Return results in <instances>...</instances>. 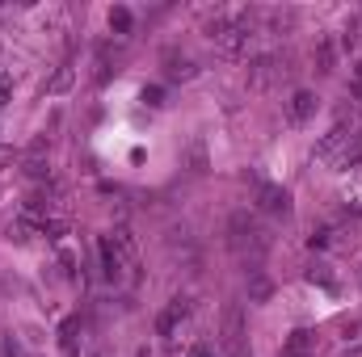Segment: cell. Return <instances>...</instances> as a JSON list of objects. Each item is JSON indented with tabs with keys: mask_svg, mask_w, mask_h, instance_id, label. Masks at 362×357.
<instances>
[{
	"mask_svg": "<svg viewBox=\"0 0 362 357\" xmlns=\"http://www.w3.org/2000/svg\"><path fill=\"white\" fill-rule=\"evenodd\" d=\"M227 248L240 257V265H249V273H257L266 253H270V227L253 210H232V219H227Z\"/></svg>",
	"mask_w": 362,
	"mask_h": 357,
	"instance_id": "6da1fadb",
	"label": "cell"
},
{
	"mask_svg": "<svg viewBox=\"0 0 362 357\" xmlns=\"http://www.w3.org/2000/svg\"><path fill=\"white\" fill-rule=\"evenodd\" d=\"M165 244H169V257H173V261H181L190 273H198L202 257H198V244H194V235H190V227H186V223H173V227H169Z\"/></svg>",
	"mask_w": 362,
	"mask_h": 357,
	"instance_id": "7a4b0ae2",
	"label": "cell"
},
{
	"mask_svg": "<svg viewBox=\"0 0 362 357\" xmlns=\"http://www.w3.org/2000/svg\"><path fill=\"white\" fill-rule=\"evenodd\" d=\"M219 344L232 353V357H245V311L236 303L223 311V332H219Z\"/></svg>",
	"mask_w": 362,
	"mask_h": 357,
	"instance_id": "3957f363",
	"label": "cell"
},
{
	"mask_svg": "<svg viewBox=\"0 0 362 357\" xmlns=\"http://www.w3.org/2000/svg\"><path fill=\"white\" fill-rule=\"evenodd\" d=\"M257 210L270 214V219H287L291 214V193L270 185V181H257Z\"/></svg>",
	"mask_w": 362,
	"mask_h": 357,
	"instance_id": "277c9868",
	"label": "cell"
},
{
	"mask_svg": "<svg viewBox=\"0 0 362 357\" xmlns=\"http://www.w3.org/2000/svg\"><path fill=\"white\" fill-rule=\"evenodd\" d=\"M97 257H101V278H105L110 286H118V282L127 278V261L118 257V248H114L110 235H101V240H97Z\"/></svg>",
	"mask_w": 362,
	"mask_h": 357,
	"instance_id": "5b68a950",
	"label": "cell"
},
{
	"mask_svg": "<svg viewBox=\"0 0 362 357\" xmlns=\"http://www.w3.org/2000/svg\"><path fill=\"white\" fill-rule=\"evenodd\" d=\"M186 319H190V299H186V294H177V299H173V303L156 315V332H160V336H173Z\"/></svg>",
	"mask_w": 362,
	"mask_h": 357,
	"instance_id": "8992f818",
	"label": "cell"
},
{
	"mask_svg": "<svg viewBox=\"0 0 362 357\" xmlns=\"http://www.w3.org/2000/svg\"><path fill=\"white\" fill-rule=\"evenodd\" d=\"M316 113V93H308V88H295L291 93V101H287V118L299 127V122H308V118Z\"/></svg>",
	"mask_w": 362,
	"mask_h": 357,
	"instance_id": "52a82bcc",
	"label": "cell"
},
{
	"mask_svg": "<svg viewBox=\"0 0 362 357\" xmlns=\"http://www.w3.org/2000/svg\"><path fill=\"white\" fill-rule=\"evenodd\" d=\"M312 353H316V332L308 328H295L282 344V357H312Z\"/></svg>",
	"mask_w": 362,
	"mask_h": 357,
	"instance_id": "ba28073f",
	"label": "cell"
},
{
	"mask_svg": "<svg viewBox=\"0 0 362 357\" xmlns=\"http://www.w3.org/2000/svg\"><path fill=\"white\" fill-rule=\"evenodd\" d=\"M358 160H362V127L354 131V139H349V148H345V152L337 156V164H341V168H354Z\"/></svg>",
	"mask_w": 362,
	"mask_h": 357,
	"instance_id": "9c48e42d",
	"label": "cell"
},
{
	"mask_svg": "<svg viewBox=\"0 0 362 357\" xmlns=\"http://www.w3.org/2000/svg\"><path fill=\"white\" fill-rule=\"evenodd\" d=\"M249 299H253V303H266V299H270V278H266L262 269L249 273Z\"/></svg>",
	"mask_w": 362,
	"mask_h": 357,
	"instance_id": "30bf717a",
	"label": "cell"
},
{
	"mask_svg": "<svg viewBox=\"0 0 362 357\" xmlns=\"http://www.w3.org/2000/svg\"><path fill=\"white\" fill-rule=\"evenodd\" d=\"M341 139H345V122H337V127H333V131H329V135L320 139V148H316V156H333Z\"/></svg>",
	"mask_w": 362,
	"mask_h": 357,
	"instance_id": "8fae6325",
	"label": "cell"
},
{
	"mask_svg": "<svg viewBox=\"0 0 362 357\" xmlns=\"http://www.w3.org/2000/svg\"><path fill=\"white\" fill-rule=\"evenodd\" d=\"M316 72H320V76H329V72H333V42H329V38H324V42H320V51H316Z\"/></svg>",
	"mask_w": 362,
	"mask_h": 357,
	"instance_id": "7c38bea8",
	"label": "cell"
},
{
	"mask_svg": "<svg viewBox=\"0 0 362 357\" xmlns=\"http://www.w3.org/2000/svg\"><path fill=\"white\" fill-rule=\"evenodd\" d=\"M59 344H63L68 357H76V319H68V324L59 328Z\"/></svg>",
	"mask_w": 362,
	"mask_h": 357,
	"instance_id": "4fadbf2b",
	"label": "cell"
},
{
	"mask_svg": "<svg viewBox=\"0 0 362 357\" xmlns=\"http://www.w3.org/2000/svg\"><path fill=\"white\" fill-rule=\"evenodd\" d=\"M349 101L362 109V59L354 63V72H349Z\"/></svg>",
	"mask_w": 362,
	"mask_h": 357,
	"instance_id": "5bb4252c",
	"label": "cell"
},
{
	"mask_svg": "<svg viewBox=\"0 0 362 357\" xmlns=\"http://www.w3.org/2000/svg\"><path fill=\"white\" fill-rule=\"evenodd\" d=\"M308 244H312V248H324V244H333V227H316V231L308 235Z\"/></svg>",
	"mask_w": 362,
	"mask_h": 357,
	"instance_id": "9a60e30c",
	"label": "cell"
},
{
	"mask_svg": "<svg viewBox=\"0 0 362 357\" xmlns=\"http://www.w3.org/2000/svg\"><path fill=\"white\" fill-rule=\"evenodd\" d=\"M68 84H72V68H59V72H55V80H51L47 88H51V93H63Z\"/></svg>",
	"mask_w": 362,
	"mask_h": 357,
	"instance_id": "2e32d148",
	"label": "cell"
},
{
	"mask_svg": "<svg viewBox=\"0 0 362 357\" xmlns=\"http://www.w3.org/2000/svg\"><path fill=\"white\" fill-rule=\"evenodd\" d=\"M110 26L127 34V30H131V13H127V9H114V13H110Z\"/></svg>",
	"mask_w": 362,
	"mask_h": 357,
	"instance_id": "e0dca14e",
	"label": "cell"
},
{
	"mask_svg": "<svg viewBox=\"0 0 362 357\" xmlns=\"http://www.w3.org/2000/svg\"><path fill=\"white\" fill-rule=\"evenodd\" d=\"M308 278H312V282H320V286H329V290L337 286V282L329 278V269H324V265H312V273H308Z\"/></svg>",
	"mask_w": 362,
	"mask_h": 357,
	"instance_id": "ac0fdd59",
	"label": "cell"
},
{
	"mask_svg": "<svg viewBox=\"0 0 362 357\" xmlns=\"http://www.w3.org/2000/svg\"><path fill=\"white\" fill-rule=\"evenodd\" d=\"M144 101L160 109V105H165V88H144Z\"/></svg>",
	"mask_w": 362,
	"mask_h": 357,
	"instance_id": "d6986e66",
	"label": "cell"
},
{
	"mask_svg": "<svg viewBox=\"0 0 362 357\" xmlns=\"http://www.w3.org/2000/svg\"><path fill=\"white\" fill-rule=\"evenodd\" d=\"M190 357H215V353H211L206 344H198V349H190Z\"/></svg>",
	"mask_w": 362,
	"mask_h": 357,
	"instance_id": "ffe728a7",
	"label": "cell"
}]
</instances>
